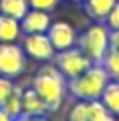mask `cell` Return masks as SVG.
<instances>
[{
  "instance_id": "6da1fadb",
  "label": "cell",
  "mask_w": 119,
  "mask_h": 121,
  "mask_svg": "<svg viewBox=\"0 0 119 121\" xmlns=\"http://www.w3.org/2000/svg\"><path fill=\"white\" fill-rule=\"evenodd\" d=\"M31 87L36 90V93L46 103L49 113L59 111L69 93L67 79L62 75V72L54 64L42 65L34 74V77L31 80Z\"/></svg>"
},
{
  "instance_id": "7a4b0ae2",
  "label": "cell",
  "mask_w": 119,
  "mask_h": 121,
  "mask_svg": "<svg viewBox=\"0 0 119 121\" xmlns=\"http://www.w3.org/2000/svg\"><path fill=\"white\" fill-rule=\"evenodd\" d=\"M109 80L111 79L104 70V67L101 64H93L78 77L67 80V88L69 93H72V97H75L77 100L93 101L101 98L103 90Z\"/></svg>"
},
{
  "instance_id": "3957f363",
  "label": "cell",
  "mask_w": 119,
  "mask_h": 121,
  "mask_svg": "<svg viewBox=\"0 0 119 121\" xmlns=\"http://www.w3.org/2000/svg\"><path fill=\"white\" fill-rule=\"evenodd\" d=\"M77 48L93 64H101L109 51V30L104 23L93 21L78 35Z\"/></svg>"
},
{
  "instance_id": "277c9868",
  "label": "cell",
  "mask_w": 119,
  "mask_h": 121,
  "mask_svg": "<svg viewBox=\"0 0 119 121\" xmlns=\"http://www.w3.org/2000/svg\"><path fill=\"white\" fill-rule=\"evenodd\" d=\"M52 60H54L52 64L62 72V75L67 80L78 77L80 74H83L85 70H88L93 65V62L88 59L77 46H74L70 49H65V51L56 52Z\"/></svg>"
},
{
  "instance_id": "5b68a950",
  "label": "cell",
  "mask_w": 119,
  "mask_h": 121,
  "mask_svg": "<svg viewBox=\"0 0 119 121\" xmlns=\"http://www.w3.org/2000/svg\"><path fill=\"white\" fill-rule=\"evenodd\" d=\"M28 57L20 44L0 43V75L15 80L26 70Z\"/></svg>"
},
{
  "instance_id": "8992f818",
  "label": "cell",
  "mask_w": 119,
  "mask_h": 121,
  "mask_svg": "<svg viewBox=\"0 0 119 121\" xmlns=\"http://www.w3.org/2000/svg\"><path fill=\"white\" fill-rule=\"evenodd\" d=\"M21 49L25 51L26 57L39 62H49L52 60L56 49L51 44L46 33H36V35H23L21 38Z\"/></svg>"
},
{
  "instance_id": "52a82bcc",
  "label": "cell",
  "mask_w": 119,
  "mask_h": 121,
  "mask_svg": "<svg viewBox=\"0 0 119 121\" xmlns=\"http://www.w3.org/2000/svg\"><path fill=\"white\" fill-rule=\"evenodd\" d=\"M46 35H47V38L51 41V44L54 46L56 52L65 51V49H70V48L77 46L78 33L69 21H64V20L52 21Z\"/></svg>"
},
{
  "instance_id": "ba28073f",
  "label": "cell",
  "mask_w": 119,
  "mask_h": 121,
  "mask_svg": "<svg viewBox=\"0 0 119 121\" xmlns=\"http://www.w3.org/2000/svg\"><path fill=\"white\" fill-rule=\"evenodd\" d=\"M51 13L42 12V10H34L29 8L28 13L20 20L21 31L25 35H36V33H47L51 26Z\"/></svg>"
},
{
  "instance_id": "9c48e42d",
  "label": "cell",
  "mask_w": 119,
  "mask_h": 121,
  "mask_svg": "<svg viewBox=\"0 0 119 121\" xmlns=\"http://www.w3.org/2000/svg\"><path fill=\"white\" fill-rule=\"evenodd\" d=\"M21 108H23V116L26 118H36V116H46L47 106L42 101L39 95L36 93V90L29 85L26 88H23L21 93Z\"/></svg>"
},
{
  "instance_id": "30bf717a",
  "label": "cell",
  "mask_w": 119,
  "mask_h": 121,
  "mask_svg": "<svg viewBox=\"0 0 119 121\" xmlns=\"http://www.w3.org/2000/svg\"><path fill=\"white\" fill-rule=\"evenodd\" d=\"M116 2L118 0H83L82 7L83 12L88 15V18H91L96 23H104Z\"/></svg>"
},
{
  "instance_id": "8fae6325",
  "label": "cell",
  "mask_w": 119,
  "mask_h": 121,
  "mask_svg": "<svg viewBox=\"0 0 119 121\" xmlns=\"http://www.w3.org/2000/svg\"><path fill=\"white\" fill-rule=\"evenodd\" d=\"M21 33L20 21L0 13V43H16L21 38Z\"/></svg>"
},
{
  "instance_id": "7c38bea8",
  "label": "cell",
  "mask_w": 119,
  "mask_h": 121,
  "mask_svg": "<svg viewBox=\"0 0 119 121\" xmlns=\"http://www.w3.org/2000/svg\"><path fill=\"white\" fill-rule=\"evenodd\" d=\"M99 100L114 116H119V82L116 80L108 82Z\"/></svg>"
},
{
  "instance_id": "4fadbf2b",
  "label": "cell",
  "mask_w": 119,
  "mask_h": 121,
  "mask_svg": "<svg viewBox=\"0 0 119 121\" xmlns=\"http://www.w3.org/2000/svg\"><path fill=\"white\" fill-rule=\"evenodd\" d=\"M29 10L28 0H0V13L20 21Z\"/></svg>"
},
{
  "instance_id": "5bb4252c",
  "label": "cell",
  "mask_w": 119,
  "mask_h": 121,
  "mask_svg": "<svg viewBox=\"0 0 119 121\" xmlns=\"http://www.w3.org/2000/svg\"><path fill=\"white\" fill-rule=\"evenodd\" d=\"M114 115L101 103V100L88 101V121H114Z\"/></svg>"
},
{
  "instance_id": "9a60e30c",
  "label": "cell",
  "mask_w": 119,
  "mask_h": 121,
  "mask_svg": "<svg viewBox=\"0 0 119 121\" xmlns=\"http://www.w3.org/2000/svg\"><path fill=\"white\" fill-rule=\"evenodd\" d=\"M21 93H23V88L20 85H15L12 95L8 97V100L5 101V105L2 106L12 118H18L23 116V108H21Z\"/></svg>"
},
{
  "instance_id": "2e32d148",
  "label": "cell",
  "mask_w": 119,
  "mask_h": 121,
  "mask_svg": "<svg viewBox=\"0 0 119 121\" xmlns=\"http://www.w3.org/2000/svg\"><path fill=\"white\" fill-rule=\"evenodd\" d=\"M101 65L104 67V70L108 72V75H109L111 80L119 82V51L109 48V51L104 56Z\"/></svg>"
},
{
  "instance_id": "e0dca14e",
  "label": "cell",
  "mask_w": 119,
  "mask_h": 121,
  "mask_svg": "<svg viewBox=\"0 0 119 121\" xmlns=\"http://www.w3.org/2000/svg\"><path fill=\"white\" fill-rule=\"evenodd\" d=\"M67 121H88V101H75L67 113Z\"/></svg>"
},
{
  "instance_id": "ac0fdd59",
  "label": "cell",
  "mask_w": 119,
  "mask_h": 121,
  "mask_svg": "<svg viewBox=\"0 0 119 121\" xmlns=\"http://www.w3.org/2000/svg\"><path fill=\"white\" fill-rule=\"evenodd\" d=\"M13 88H15V83H13L12 79L0 75V108L5 105V101L8 100V97L12 95Z\"/></svg>"
},
{
  "instance_id": "d6986e66",
  "label": "cell",
  "mask_w": 119,
  "mask_h": 121,
  "mask_svg": "<svg viewBox=\"0 0 119 121\" xmlns=\"http://www.w3.org/2000/svg\"><path fill=\"white\" fill-rule=\"evenodd\" d=\"M60 0H28V5L29 8H34V10H42V12H52L57 8Z\"/></svg>"
},
{
  "instance_id": "ffe728a7",
  "label": "cell",
  "mask_w": 119,
  "mask_h": 121,
  "mask_svg": "<svg viewBox=\"0 0 119 121\" xmlns=\"http://www.w3.org/2000/svg\"><path fill=\"white\" fill-rule=\"evenodd\" d=\"M104 25H106V28L109 31H119V0L116 2V5L113 7V10L109 12Z\"/></svg>"
},
{
  "instance_id": "44dd1931",
  "label": "cell",
  "mask_w": 119,
  "mask_h": 121,
  "mask_svg": "<svg viewBox=\"0 0 119 121\" xmlns=\"http://www.w3.org/2000/svg\"><path fill=\"white\" fill-rule=\"evenodd\" d=\"M109 48L119 51V31H109Z\"/></svg>"
},
{
  "instance_id": "7402d4cb",
  "label": "cell",
  "mask_w": 119,
  "mask_h": 121,
  "mask_svg": "<svg viewBox=\"0 0 119 121\" xmlns=\"http://www.w3.org/2000/svg\"><path fill=\"white\" fill-rule=\"evenodd\" d=\"M12 120H13V118H12L3 108H0V121H12Z\"/></svg>"
},
{
  "instance_id": "603a6c76",
  "label": "cell",
  "mask_w": 119,
  "mask_h": 121,
  "mask_svg": "<svg viewBox=\"0 0 119 121\" xmlns=\"http://www.w3.org/2000/svg\"><path fill=\"white\" fill-rule=\"evenodd\" d=\"M28 121H49L46 116H36V118H28Z\"/></svg>"
},
{
  "instance_id": "cb8c5ba5",
  "label": "cell",
  "mask_w": 119,
  "mask_h": 121,
  "mask_svg": "<svg viewBox=\"0 0 119 121\" xmlns=\"http://www.w3.org/2000/svg\"><path fill=\"white\" fill-rule=\"evenodd\" d=\"M12 121H28V118L26 116H18V118H13Z\"/></svg>"
},
{
  "instance_id": "d4e9b609",
  "label": "cell",
  "mask_w": 119,
  "mask_h": 121,
  "mask_svg": "<svg viewBox=\"0 0 119 121\" xmlns=\"http://www.w3.org/2000/svg\"><path fill=\"white\" fill-rule=\"evenodd\" d=\"M67 2H72V3H82L83 0H67Z\"/></svg>"
}]
</instances>
